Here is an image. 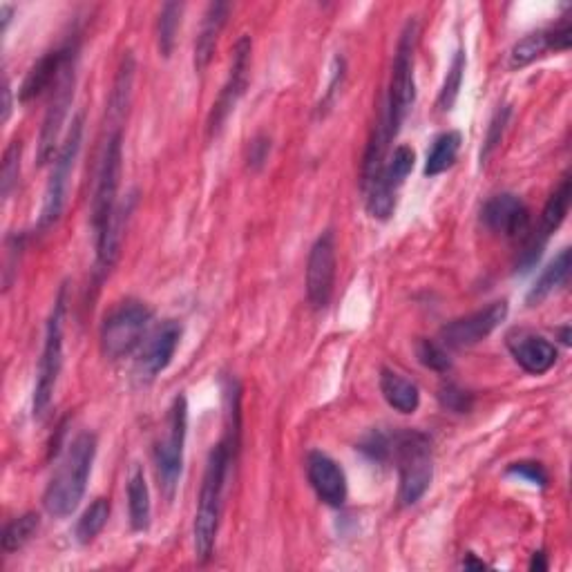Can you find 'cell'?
Instances as JSON below:
<instances>
[{
	"mask_svg": "<svg viewBox=\"0 0 572 572\" xmlns=\"http://www.w3.org/2000/svg\"><path fill=\"white\" fill-rule=\"evenodd\" d=\"M152 322V311L143 302L126 300L114 307L101 324V351L110 360L130 356L143 345Z\"/></svg>",
	"mask_w": 572,
	"mask_h": 572,
	"instance_id": "cell-6",
	"label": "cell"
},
{
	"mask_svg": "<svg viewBox=\"0 0 572 572\" xmlns=\"http://www.w3.org/2000/svg\"><path fill=\"white\" fill-rule=\"evenodd\" d=\"M570 269H572V253H570V249H564L555 257V260L546 266V269H543V273L537 278L535 286L530 289V293H528L530 307H535V304L546 300L550 293H555L557 289H561V286L568 282Z\"/></svg>",
	"mask_w": 572,
	"mask_h": 572,
	"instance_id": "cell-23",
	"label": "cell"
},
{
	"mask_svg": "<svg viewBox=\"0 0 572 572\" xmlns=\"http://www.w3.org/2000/svg\"><path fill=\"white\" fill-rule=\"evenodd\" d=\"M548 50H552L548 30L532 32L528 36H523L521 41L514 43V47L510 50V68L512 70L526 68V65L541 59V56L546 54Z\"/></svg>",
	"mask_w": 572,
	"mask_h": 572,
	"instance_id": "cell-27",
	"label": "cell"
},
{
	"mask_svg": "<svg viewBox=\"0 0 572 572\" xmlns=\"http://www.w3.org/2000/svg\"><path fill=\"white\" fill-rule=\"evenodd\" d=\"M414 166H416V152L409 146H398L392 152V157L385 161L383 170H380L374 181H380V184L387 186L389 190H394V193H398V188L405 184V179L409 175H412ZM374 181H371V184H374Z\"/></svg>",
	"mask_w": 572,
	"mask_h": 572,
	"instance_id": "cell-26",
	"label": "cell"
},
{
	"mask_svg": "<svg viewBox=\"0 0 572 572\" xmlns=\"http://www.w3.org/2000/svg\"><path fill=\"white\" fill-rule=\"evenodd\" d=\"M231 5L228 3H211L204 14L202 27H199L197 41H195V70L204 72L213 61V54L217 50V41L226 27L228 16H231Z\"/></svg>",
	"mask_w": 572,
	"mask_h": 572,
	"instance_id": "cell-20",
	"label": "cell"
},
{
	"mask_svg": "<svg viewBox=\"0 0 572 572\" xmlns=\"http://www.w3.org/2000/svg\"><path fill=\"white\" fill-rule=\"evenodd\" d=\"M12 14H14V7L12 5H0V18H3V34L7 32V27H9V21H12Z\"/></svg>",
	"mask_w": 572,
	"mask_h": 572,
	"instance_id": "cell-41",
	"label": "cell"
},
{
	"mask_svg": "<svg viewBox=\"0 0 572 572\" xmlns=\"http://www.w3.org/2000/svg\"><path fill=\"white\" fill-rule=\"evenodd\" d=\"M251 54H253V41L249 34H244L240 41L235 43L231 72H228V79L224 83L222 92H219V99L215 101L211 117H208V135L211 137H217V132L222 130L228 114L235 110L237 101L244 97L246 85H249Z\"/></svg>",
	"mask_w": 572,
	"mask_h": 572,
	"instance_id": "cell-12",
	"label": "cell"
},
{
	"mask_svg": "<svg viewBox=\"0 0 572 572\" xmlns=\"http://www.w3.org/2000/svg\"><path fill=\"white\" fill-rule=\"evenodd\" d=\"M508 474L517 476V479L528 481L532 485H539V488H546V485H548V472L543 470L541 463H535V461L512 463L508 467Z\"/></svg>",
	"mask_w": 572,
	"mask_h": 572,
	"instance_id": "cell-36",
	"label": "cell"
},
{
	"mask_svg": "<svg viewBox=\"0 0 572 572\" xmlns=\"http://www.w3.org/2000/svg\"><path fill=\"white\" fill-rule=\"evenodd\" d=\"M548 36H550L552 50H555V52L570 50V43H572V21H570V18L568 16L561 18V21L555 27H550Z\"/></svg>",
	"mask_w": 572,
	"mask_h": 572,
	"instance_id": "cell-37",
	"label": "cell"
},
{
	"mask_svg": "<svg viewBox=\"0 0 572 572\" xmlns=\"http://www.w3.org/2000/svg\"><path fill=\"white\" fill-rule=\"evenodd\" d=\"M181 14H184V5L181 3H166L159 12L157 45H159V54L164 56V59H170V54H173V50H175L177 32H179V25H181Z\"/></svg>",
	"mask_w": 572,
	"mask_h": 572,
	"instance_id": "cell-29",
	"label": "cell"
},
{
	"mask_svg": "<svg viewBox=\"0 0 572 572\" xmlns=\"http://www.w3.org/2000/svg\"><path fill=\"white\" fill-rule=\"evenodd\" d=\"M21 148V141H12L3 155V168H0V193H3V202H7L18 184V175H21Z\"/></svg>",
	"mask_w": 572,
	"mask_h": 572,
	"instance_id": "cell-32",
	"label": "cell"
},
{
	"mask_svg": "<svg viewBox=\"0 0 572 572\" xmlns=\"http://www.w3.org/2000/svg\"><path fill=\"white\" fill-rule=\"evenodd\" d=\"M186 436H188V400L184 394H179L173 400V405H170L166 434L157 443V450H155L159 485H161V492L166 494V499L175 497L181 467H184Z\"/></svg>",
	"mask_w": 572,
	"mask_h": 572,
	"instance_id": "cell-9",
	"label": "cell"
},
{
	"mask_svg": "<svg viewBox=\"0 0 572 572\" xmlns=\"http://www.w3.org/2000/svg\"><path fill=\"white\" fill-rule=\"evenodd\" d=\"M465 65H467L465 52L456 50L454 59L450 63V70H447L441 94H438V108H441L443 112H450L454 108L456 99H459V92H461V85H463V74H465Z\"/></svg>",
	"mask_w": 572,
	"mask_h": 572,
	"instance_id": "cell-31",
	"label": "cell"
},
{
	"mask_svg": "<svg viewBox=\"0 0 572 572\" xmlns=\"http://www.w3.org/2000/svg\"><path fill=\"white\" fill-rule=\"evenodd\" d=\"M9 117H12V85H9V81L5 79V85H3V123H7Z\"/></svg>",
	"mask_w": 572,
	"mask_h": 572,
	"instance_id": "cell-40",
	"label": "cell"
},
{
	"mask_svg": "<svg viewBox=\"0 0 572 572\" xmlns=\"http://www.w3.org/2000/svg\"><path fill=\"white\" fill-rule=\"evenodd\" d=\"M235 445L231 438L219 441L206 461V472L202 479V490H199L197 499V512H195V526H193V539H195V555L197 559L208 561L215 552L217 532H219V517H222L224 505V488L228 479V470H231L233 450Z\"/></svg>",
	"mask_w": 572,
	"mask_h": 572,
	"instance_id": "cell-1",
	"label": "cell"
},
{
	"mask_svg": "<svg viewBox=\"0 0 572 572\" xmlns=\"http://www.w3.org/2000/svg\"><path fill=\"white\" fill-rule=\"evenodd\" d=\"M38 526H41V517H38L36 512H27L23 517L9 521L3 532V550L5 552L21 550L25 543L36 535Z\"/></svg>",
	"mask_w": 572,
	"mask_h": 572,
	"instance_id": "cell-30",
	"label": "cell"
},
{
	"mask_svg": "<svg viewBox=\"0 0 572 572\" xmlns=\"http://www.w3.org/2000/svg\"><path fill=\"white\" fill-rule=\"evenodd\" d=\"M336 284V233L324 231L313 242L307 260V298L313 309H324Z\"/></svg>",
	"mask_w": 572,
	"mask_h": 572,
	"instance_id": "cell-14",
	"label": "cell"
},
{
	"mask_svg": "<svg viewBox=\"0 0 572 572\" xmlns=\"http://www.w3.org/2000/svg\"><path fill=\"white\" fill-rule=\"evenodd\" d=\"M94 459H97V436L94 434L83 432L68 445L43 497L45 510L52 517L65 519L79 508L85 488H88Z\"/></svg>",
	"mask_w": 572,
	"mask_h": 572,
	"instance_id": "cell-2",
	"label": "cell"
},
{
	"mask_svg": "<svg viewBox=\"0 0 572 572\" xmlns=\"http://www.w3.org/2000/svg\"><path fill=\"white\" fill-rule=\"evenodd\" d=\"M438 400H441V405L447 409V412L467 414L472 409L474 396L470 392H465V389H461L459 385L447 383L438 389Z\"/></svg>",
	"mask_w": 572,
	"mask_h": 572,
	"instance_id": "cell-34",
	"label": "cell"
},
{
	"mask_svg": "<svg viewBox=\"0 0 572 572\" xmlns=\"http://www.w3.org/2000/svg\"><path fill=\"white\" fill-rule=\"evenodd\" d=\"M342 79H345V61H342V56H336V59H333V70H331V81H329L327 94H324V99L320 103V112H322V108L327 110L331 106L333 97H336V92L342 85Z\"/></svg>",
	"mask_w": 572,
	"mask_h": 572,
	"instance_id": "cell-39",
	"label": "cell"
},
{
	"mask_svg": "<svg viewBox=\"0 0 572 572\" xmlns=\"http://www.w3.org/2000/svg\"><path fill=\"white\" fill-rule=\"evenodd\" d=\"M135 56L132 52H126V56L121 59L117 79H114V88L110 94V117L121 121L123 114H126L128 106H130V97H132V83H135Z\"/></svg>",
	"mask_w": 572,
	"mask_h": 572,
	"instance_id": "cell-25",
	"label": "cell"
},
{
	"mask_svg": "<svg viewBox=\"0 0 572 572\" xmlns=\"http://www.w3.org/2000/svg\"><path fill=\"white\" fill-rule=\"evenodd\" d=\"M63 320H65V286L59 291V295H56L54 309L45 327L43 354L41 360H38L34 400H32L34 418H43L47 414L56 392V383H59L63 369Z\"/></svg>",
	"mask_w": 572,
	"mask_h": 572,
	"instance_id": "cell-4",
	"label": "cell"
},
{
	"mask_svg": "<svg viewBox=\"0 0 572 572\" xmlns=\"http://www.w3.org/2000/svg\"><path fill=\"white\" fill-rule=\"evenodd\" d=\"M463 568H465V570H470V568L483 570L485 564H483V561H479V559H474V555H467V557L463 559Z\"/></svg>",
	"mask_w": 572,
	"mask_h": 572,
	"instance_id": "cell-43",
	"label": "cell"
},
{
	"mask_svg": "<svg viewBox=\"0 0 572 572\" xmlns=\"http://www.w3.org/2000/svg\"><path fill=\"white\" fill-rule=\"evenodd\" d=\"M508 121H510V108L503 106L497 110V114H494L490 126H488V135H485V143H483V150H481V164H485V161L490 159L492 152L499 148Z\"/></svg>",
	"mask_w": 572,
	"mask_h": 572,
	"instance_id": "cell-35",
	"label": "cell"
},
{
	"mask_svg": "<svg viewBox=\"0 0 572 572\" xmlns=\"http://www.w3.org/2000/svg\"><path fill=\"white\" fill-rule=\"evenodd\" d=\"M110 519V501L108 499H97L88 510L81 514V519L76 521L74 537L83 546H88L94 539L101 535V530L106 528V523Z\"/></svg>",
	"mask_w": 572,
	"mask_h": 572,
	"instance_id": "cell-28",
	"label": "cell"
},
{
	"mask_svg": "<svg viewBox=\"0 0 572 572\" xmlns=\"http://www.w3.org/2000/svg\"><path fill=\"white\" fill-rule=\"evenodd\" d=\"M530 570H548V561H546V555H543V552H535Z\"/></svg>",
	"mask_w": 572,
	"mask_h": 572,
	"instance_id": "cell-42",
	"label": "cell"
},
{
	"mask_svg": "<svg viewBox=\"0 0 572 572\" xmlns=\"http://www.w3.org/2000/svg\"><path fill=\"white\" fill-rule=\"evenodd\" d=\"M392 452L398 467V499L403 505H416L434 479L432 441L421 432H400Z\"/></svg>",
	"mask_w": 572,
	"mask_h": 572,
	"instance_id": "cell-3",
	"label": "cell"
},
{
	"mask_svg": "<svg viewBox=\"0 0 572 572\" xmlns=\"http://www.w3.org/2000/svg\"><path fill=\"white\" fill-rule=\"evenodd\" d=\"M570 195H572L570 177L566 175L564 179H561V184L555 188V193L550 195L546 206H543L539 228L537 231H530L526 237V249L521 251V257H519L521 273H528L530 269H535L537 262L541 260L543 249H546V244L550 240V235L555 233L561 224H564V219L570 211Z\"/></svg>",
	"mask_w": 572,
	"mask_h": 572,
	"instance_id": "cell-13",
	"label": "cell"
},
{
	"mask_svg": "<svg viewBox=\"0 0 572 572\" xmlns=\"http://www.w3.org/2000/svg\"><path fill=\"white\" fill-rule=\"evenodd\" d=\"M508 311V302L499 300L481 311L447 322L441 329V345L445 349H467L479 345L481 340L501 327V322L508 318Z\"/></svg>",
	"mask_w": 572,
	"mask_h": 572,
	"instance_id": "cell-11",
	"label": "cell"
},
{
	"mask_svg": "<svg viewBox=\"0 0 572 572\" xmlns=\"http://www.w3.org/2000/svg\"><path fill=\"white\" fill-rule=\"evenodd\" d=\"M307 479L316 490L318 499L331 508H342L347 501V476L345 470L331 459L329 454L313 450L307 456Z\"/></svg>",
	"mask_w": 572,
	"mask_h": 572,
	"instance_id": "cell-18",
	"label": "cell"
},
{
	"mask_svg": "<svg viewBox=\"0 0 572 572\" xmlns=\"http://www.w3.org/2000/svg\"><path fill=\"white\" fill-rule=\"evenodd\" d=\"M463 137L461 132L456 130H447L443 135H438L432 143V150L427 152V161H425V177H436L445 173L447 168L454 166L456 157H459Z\"/></svg>",
	"mask_w": 572,
	"mask_h": 572,
	"instance_id": "cell-24",
	"label": "cell"
},
{
	"mask_svg": "<svg viewBox=\"0 0 572 572\" xmlns=\"http://www.w3.org/2000/svg\"><path fill=\"white\" fill-rule=\"evenodd\" d=\"M70 47L72 45H63V47H59V50L47 52L45 56H41V59L32 65L30 72H27V76H25L23 85H21V90H18V101L30 103V101L41 97L45 90L54 88V83L61 74L63 63L70 54Z\"/></svg>",
	"mask_w": 572,
	"mask_h": 572,
	"instance_id": "cell-19",
	"label": "cell"
},
{
	"mask_svg": "<svg viewBox=\"0 0 572 572\" xmlns=\"http://www.w3.org/2000/svg\"><path fill=\"white\" fill-rule=\"evenodd\" d=\"M380 392H383L387 405L394 407L400 414H414L418 405H421L418 387L412 380L396 374L392 369L380 371Z\"/></svg>",
	"mask_w": 572,
	"mask_h": 572,
	"instance_id": "cell-21",
	"label": "cell"
},
{
	"mask_svg": "<svg viewBox=\"0 0 572 572\" xmlns=\"http://www.w3.org/2000/svg\"><path fill=\"white\" fill-rule=\"evenodd\" d=\"M416 356H418V360H421L423 367L438 371V374H445V371L452 369L450 354H447V349L441 345V342L418 340Z\"/></svg>",
	"mask_w": 572,
	"mask_h": 572,
	"instance_id": "cell-33",
	"label": "cell"
},
{
	"mask_svg": "<svg viewBox=\"0 0 572 572\" xmlns=\"http://www.w3.org/2000/svg\"><path fill=\"white\" fill-rule=\"evenodd\" d=\"M179 340H181V324L175 320L161 322L141 347V354L137 360L141 378L152 380L157 378L161 371H166L175 358Z\"/></svg>",
	"mask_w": 572,
	"mask_h": 572,
	"instance_id": "cell-17",
	"label": "cell"
},
{
	"mask_svg": "<svg viewBox=\"0 0 572 572\" xmlns=\"http://www.w3.org/2000/svg\"><path fill=\"white\" fill-rule=\"evenodd\" d=\"M76 65H79V47L72 45L68 59H65L59 79H56L52 88V99L47 106L41 135H38V166H45L47 161H54L56 152H59V139L63 123L68 119L70 106L74 101V88H76Z\"/></svg>",
	"mask_w": 572,
	"mask_h": 572,
	"instance_id": "cell-7",
	"label": "cell"
},
{
	"mask_svg": "<svg viewBox=\"0 0 572 572\" xmlns=\"http://www.w3.org/2000/svg\"><path fill=\"white\" fill-rule=\"evenodd\" d=\"M121 161H123V137L121 130L112 132L97 170V186H94L92 199V228L101 235L103 228L110 222L114 208L119 204V184H121Z\"/></svg>",
	"mask_w": 572,
	"mask_h": 572,
	"instance_id": "cell-10",
	"label": "cell"
},
{
	"mask_svg": "<svg viewBox=\"0 0 572 572\" xmlns=\"http://www.w3.org/2000/svg\"><path fill=\"white\" fill-rule=\"evenodd\" d=\"M418 41V23L407 21V25L400 32L394 68H392V81H389V94L383 112L387 114L389 123H392L394 132L398 135L400 126L412 110L416 101V79H414V52Z\"/></svg>",
	"mask_w": 572,
	"mask_h": 572,
	"instance_id": "cell-5",
	"label": "cell"
},
{
	"mask_svg": "<svg viewBox=\"0 0 572 572\" xmlns=\"http://www.w3.org/2000/svg\"><path fill=\"white\" fill-rule=\"evenodd\" d=\"M505 345H508L514 362L532 376L546 374L557 362V347L535 331L514 329L508 333V338H505Z\"/></svg>",
	"mask_w": 572,
	"mask_h": 572,
	"instance_id": "cell-16",
	"label": "cell"
},
{
	"mask_svg": "<svg viewBox=\"0 0 572 572\" xmlns=\"http://www.w3.org/2000/svg\"><path fill=\"white\" fill-rule=\"evenodd\" d=\"M271 152V139L266 135H257L253 141H249V155H246V161H249V168L260 170L266 159H269Z\"/></svg>",
	"mask_w": 572,
	"mask_h": 572,
	"instance_id": "cell-38",
	"label": "cell"
},
{
	"mask_svg": "<svg viewBox=\"0 0 572 572\" xmlns=\"http://www.w3.org/2000/svg\"><path fill=\"white\" fill-rule=\"evenodd\" d=\"M128 512H130V526L135 532H146L150 528L152 519V503H150V490L146 483V474L137 465L128 479Z\"/></svg>",
	"mask_w": 572,
	"mask_h": 572,
	"instance_id": "cell-22",
	"label": "cell"
},
{
	"mask_svg": "<svg viewBox=\"0 0 572 572\" xmlns=\"http://www.w3.org/2000/svg\"><path fill=\"white\" fill-rule=\"evenodd\" d=\"M81 143H83V114H76L72 119L68 135H65V141L61 143V148L54 157L52 175L50 181H47L43 195L41 217H38V228H50L52 224L59 222V217L63 215L65 197H68V184L76 159H79Z\"/></svg>",
	"mask_w": 572,
	"mask_h": 572,
	"instance_id": "cell-8",
	"label": "cell"
},
{
	"mask_svg": "<svg viewBox=\"0 0 572 572\" xmlns=\"http://www.w3.org/2000/svg\"><path fill=\"white\" fill-rule=\"evenodd\" d=\"M483 224L490 228L492 233H499L508 240H526L530 228V211L528 206L521 202V197L512 193L494 195L488 204L483 206L481 213Z\"/></svg>",
	"mask_w": 572,
	"mask_h": 572,
	"instance_id": "cell-15",
	"label": "cell"
}]
</instances>
